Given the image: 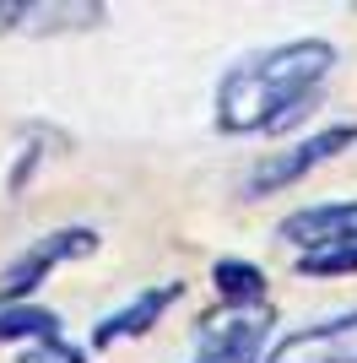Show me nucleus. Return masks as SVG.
<instances>
[{
  "label": "nucleus",
  "mask_w": 357,
  "mask_h": 363,
  "mask_svg": "<svg viewBox=\"0 0 357 363\" xmlns=\"http://www.w3.org/2000/svg\"><path fill=\"white\" fill-rule=\"evenodd\" d=\"M178 298H184V282H157V288H141L125 309H114V315H103L98 325H92V347H114V342L147 336Z\"/></svg>",
  "instance_id": "nucleus-7"
},
{
  "label": "nucleus",
  "mask_w": 357,
  "mask_h": 363,
  "mask_svg": "<svg viewBox=\"0 0 357 363\" xmlns=\"http://www.w3.org/2000/svg\"><path fill=\"white\" fill-rule=\"evenodd\" d=\"M92 250H98V228H55L44 239H33L16 260L0 266V303H28L49 282V272L92 255Z\"/></svg>",
  "instance_id": "nucleus-2"
},
{
  "label": "nucleus",
  "mask_w": 357,
  "mask_h": 363,
  "mask_svg": "<svg viewBox=\"0 0 357 363\" xmlns=\"http://www.w3.org/2000/svg\"><path fill=\"white\" fill-rule=\"evenodd\" d=\"M357 147V120L352 125H325V130H314L309 141H293L287 152H266L260 163L249 168V179H244V196L260 201V196H276L287 184H298L303 174H314L319 163H330L336 152Z\"/></svg>",
  "instance_id": "nucleus-3"
},
{
  "label": "nucleus",
  "mask_w": 357,
  "mask_h": 363,
  "mask_svg": "<svg viewBox=\"0 0 357 363\" xmlns=\"http://www.w3.org/2000/svg\"><path fill=\"white\" fill-rule=\"evenodd\" d=\"M16 363H87V352H81V347H71V342L60 336V342H33V347L22 352Z\"/></svg>",
  "instance_id": "nucleus-12"
},
{
  "label": "nucleus",
  "mask_w": 357,
  "mask_h": 363,
  "mask_svg": "<svg viewBox=\"0 0 357 363\" xmlns=\"http://www.w3.org/2000/svg\"><path fill=\"white\" fill-rule=\"evenodd\" d=\"M211 288H217V298H222L227 309H238V315H254V309L266 303L271 282H266V272H260L254 260L222 255L217 266H211Z\"/></svg>",
  "instance_id": "nucleus-9"
},
{
  "label": "nucleus",
  "mask_w": 357,
  "mask_h": 363,
  "mask_svg": "<svg viewBox=\"0 0 357 363\" xmlns=\"http://www.w3.org/2000/svg\"><path fill=\"white\" fill-rule=\"evenodd\" d=\"M103 22V6H87V0H55V6H0V33H71V28H98Z\"/></svg>",
  "instance_id": "nucleus-8"
},
{
  "label": "nucleus",
  "mask_w": 357,
  "mask_h": 363,
  "mask_svg": "<svg viewBox=\"0 0 357 363\" xmlns=\"http://www.w3.org/2000/svg\"><path fill=\"white\" fill-rule=\"evenodd\" d=\"M60 342V315L44 303H0V342Z\"/></svg>",
  "instance_id": "nucleus-10"
},
{
  "label": "nucleus",
  "mask_w": 357,
  "mask_h": 363,
  "mask_svg": "<svg viewBox=\"0 0 357 363\" xmlns=\"http://www.w3.org/2000/svg\"><path fill=\"white\" fill-rule=\"evenodd\" d=\"M276 239L293 244L298 255H325V250H346V244H357V196L287 212L282 223H276Z\"/></svg>",
  "instance_id": "nucleus-4"
},
{
  "label": "nucleus",
  "mask_w": 357,
  "mask_h": 363,
  "mask_svg": "<svg viewBox=\"0 0 357 363\" xmlns=\"http://www.w3.org/2000/svg\"><path fill=\"white\" fill-rule=\"evenodd\" d=\"M298 272L303 277H346V272H357V244L325 250V255H298Z\"/></svg>",
  "instance_id": "nucleus-11"
},
{
  "label": "nucleus",
  "mask_w": 357,
  "mask_h": 363,
  "mask_svg": "<svg viewBox=\"0 0 357 363\" xmlns=\"http://www.w3.org/2000/svg\"><path fill=\"white\" fill-rule=\"evenodd\" d=\"M260 363H357V309L287 331Z\"/></svg>",
  "instance_id": "nucleus-5"
},
{
  "label": "nucleus",
  "mask_w": 357,
  "mask_h": 363,
  "mask_svg": "<svg viewBox=\"0 0 357 363\" xmlns=\"http://www.w3.org/2000/svg\"><path fill=\"white\" fill-rule=\"evenodd\" d=\"M330 65H336L330 38H293L254 60H238L217 82V130L222 136H254V130L282 136L303 125V114H314L325 98L319 87Z\"/></svg>",
  "instance_id": "nucleus-1"
},
{
  "label": "nucleus",
  "mask_w": 357,
  "mask_h": 363,
  "mask_svg": "<svg viewBox=\"0 0 357 363\" xmlns=\"http://www.w3.org/2000/svg\"><path fill=\"white\" fill-rule=\"evenodd\" d=\"M266 336H271V315H227V320H206L195 331V358L190 363H260L266 358Z\"/></svg>",
  "instance_id": "nucleus-6"
}]
</instances>
